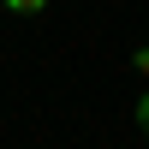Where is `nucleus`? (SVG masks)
<instances>
[{"label": "nucleus", "mask_w": 149, "mask_h": 149, "mask_svg": "<svg viewBox=\"0 0 149 149\" xmlns=\"http://www.w3.org/2000/svg\"><path fill=\"white\" fill-rule=\"evenodd\" d=\"M0 6H6V12H24V18H36V12L48 6V0H0Z\"/></svg>", "instance_id": "1"}, {"label": "nucleus", "mask_w": 149, "mask_h": 149, "mask_svg": "<svg viewBox=\"0 0 149 149\" xmlns=\"http://www.w3.org/2000/svg\"><path fill=\"white\" fill-rule=\"evenodd\" d=\"M137 125H143V137H149V95L137 102Z\"/></svg>", "instance_id": "2"}, {"label": "nucleus", "mask_w": 149, "mask_h": 149, "mask_svg": "<svg viewBox=\"0 0 149 149\" xmlns=\"http://www.w3.org/2000/svg\"><path fill=\"white\" fill-rule=\"evenodd\" d=\"M131 66H137V72H149V48H137V54H131Z\"/></svg>", "instance_id": "3"}]
</instances>
